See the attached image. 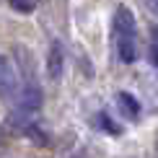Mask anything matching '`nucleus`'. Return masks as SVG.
<instances>
[{
  "instance_id": "2",
  "label": "nucleus",
  "mask_w": 158,
  "mask_h": 158,
  "mask_svg": "<svg viewBox=\"0 0 158 158\" xmlns=\"http://www.w3.org/2000/svg\"><path fill=\"white\" fill-rule=\"evenodd\" d=\"M62 70H65V49H62L57 42H52L49 55H47V73H49L52 81H60V78H62Z\"/></svg>"
},
{
  "instance_id": "4",
  "label": "nucleus",
  "mask_w": 158,
  "mask_h": 158,
  "mask_svg": "<svg viewBox=\"0 0 158 158\" xmlns=\"http://www.w3.org/2000/svg\"><path fill=\"white\" fill-rule=\"evenodd\" d=\"M119 106L124 114H130V117H137V104H135V98L132 96H127V94H119Z\"/></svg>"
},
{
  "instance_id": "5",
  "label": "nucleus",
  "mask_w": 158,
  "mask_h": 158,
  "mask_svg": "<svg viewBox=\"0 0 158 158\" xmlns=\"http://www.w3.org/2000/svg\"><path fill=\"white\" fill-rule=\"evenodd\" d=\"M36 3H39V0H10V5L16 10H21V13H31L36 8Z\"/></svg>"
},
{
  "instance_id": "7",
  "label": "nucleus",
  "mask_w": 158,
  "mask_h": 158,
  "mask_svg": "<svg viewBox=\"0 0 158 158\" xmlns=\"http://www.w3.org/2000/svg\"><path fill=\"white\" fill-rule=\"evenodd\" d=\"M153 52H156V57H158V31H156V36H153Z\"/></svg>"
},
{
  "instance_id": "6",
  "label": "nucleus",
  "mask_w": 158,
  "mask_h": 158,
  "mask_svg": "<svg viewBox=\"0 0 158 158\" xmlns=\"http://www.w3.org/2000/svg\"><path fill=\"white\" fill-rule=\"evenodd\" d=\"M145 5H148V10H153L158 16V0H145Z\"/></svg>"
},
{
  "instance_id": "3",
  "label": "nucleus",
  "mask_w": 158,
  "mask_h": 158,
  "mask_svg": "<svg viewBox=\"0 0 158 158\" xmlns=\"http://www.w3.org/2000/svg\"><path fill=\"white\" fill-rule=\"evenodd\" d=\"M0 96L3 98L16 96V73H13L10 62L5 57H0Z\"/></svg>"
},
{
  "instance_id": "1",
  "label": "nucleus",
  "mask_w": 158,
  "mask_h": 158,
  "mask_svg": "<svg viewBox=\"0 0 158 158\" xmlns=\"http://www.w3.org/2000/svg\"><path fill=\"white\" fill-rule=\"evenodd\" d=\"M114 47H117V55L124 65L135 62L137 60V23H135V16L132 10H127L124 5H119L114 13Z\"/></svg>"
}]
</instances>
